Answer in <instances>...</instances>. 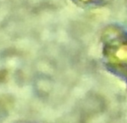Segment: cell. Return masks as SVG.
<instances>
[{
	"instance_id": "1",
	"label": "cell",
	"mask_w": 127,
	"mask_h": 123,
	"mask_svg": "<svg viewBox=\"0 0 127 123\" xmlns=\"http://www.w3.org/2000/svg\"><path fill=\"white\" fill-rule=\"evenodd\" d=\"M103 54L107 67L127 79V32L109 31L103 39Z\"/></svg>"
},
{
	"instance_id": "2",
	"label": "cell",
	"mask_w": 127,
	"mask_h": 123,
	"mask_svg": "<svg viewBox=\"0 0 127 123\" xmlns=\"http://www.w3.org/2000/svg\"><path fill=\"white\" fill-rule=\"evenodd\" d=\"M111 0H73L75 3L83 7H99L107 4Z\"/></svg>"
}]
</instances>
